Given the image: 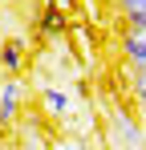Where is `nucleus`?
<instances>
[{"mask_svg": "<svg viewBox=\"0 0 146 150\" xmlns=\"http://www.w3.org/2000/svg\"><path fill=\"white\" fill-rule=\"evenodd\" d=\"M16 114H21V85L8 77V81H0V126H12Z\"/></svg>", "mask_w": 146, "mask_h": 150, "instance_id": "obj_1", "label": "nucleus"}, {"mask_svg": "<svg viewBox=\"0 0 146 150\" xmlns=\"http://www.w3.org/2000/svg\"><path fill=\"white\" fill-rule=\"evenodd\" d=\"M122 150H134V146H122Z\"/></svg>", "mask_w": 146, "mask_h": 150, "instance_id": "obj_8", "label": "nucleus"}, {"mask_svg": "<svg viewBox=\"0 0 146 150\" xmlns=\"http://www.w3.org/2000/svg\"><path fill=\"white\" fill-rule=\"evenodd\" d=\"M0 4H4V0H0Z\"/></svg>", "mask_w": 146, "mask_h": 150, "instance_id": "obj_9", "label": "nucleus"}, {"mask_svg": "<svg viewBox=\"0 0 146 150\" xmlns=\"http://www.w3.org/2000/svg\"><path fill=\"white\" fill-rule=\"evenodd\" d=\"M21 138H24V142H21L24 150H45V134L37 130V122H24L21 126Z\"/></svg>", "mask_w": 146, "mask_h": 150, "instance_id": "obj_4", "label": "nucleus"}, {"mask_svg": "<svg viewBox=\"0 0 146 150\" xmlns=\"http://www.w3.org/2000/svg\"><path fill=\"white\" fill-rule=\"evenodd\" d=\"M138 98V114H142V126H146V93H134Z\"/></svg>", "mask_w": 146, "mask_h": 150, "instance_id": "obj_7", "label": "nucleus"}, {"mask_svg": "<svg viewBox=\"0 0 146 150\" xmlns=\"http://www.w3.org/2000/svg\"><path fill=\"white\" fill-rule=\"evenodd\" d=\"M118 8H122V16H126L130 28L146 25V0H118Z\"/></svg>", "mask_w": 146, "mask_h": 150, "instance_id": "obj_3", "label": "nucleus"}, {"mask_svg": "<svg viewBox=\"0 0 146 150\" xmlns=\"http://www.w3.org/2000/svg\"><path fill=\"white\" fill-rule=\"evenodd\" d=\"M45 110L53 114V118H61V114L69 110V98H65L61 89H45Z\"/></svg>", "mask_w": 146, "mask_h": 150, "instance_id": "obj_5", "label": "nucleus"}, {"mask_svg": "<svg viewBox=\"0 0 146 150\" xmlns=\"http://www.w3.org/2000/svg\"><path fill=\"white\" fill-rule=\"evenodd\" d=\"M61 28H65V16L49 4V8H45V21H41V33H61Z\"/></svg>", "mask_w": 146, "mask_h": 150, "instance_id": "obj_6", "label": "nucleus"}, {"mask_svg": "<svg viewBox=\"0 0 146 150\" xmlns=\"http://www.w3.org/2000/svg\"><path fill=\"white\" fill-rule=\"evenodd\" d=\"M21 49H24L21 37H12V41L0 45V69H4V73H16V69H21Z\"/></svg>", "mask_w": 146, "mask_h": 150, "instance_id": "obj_2", "label": "nucleus"}]
</instances>
